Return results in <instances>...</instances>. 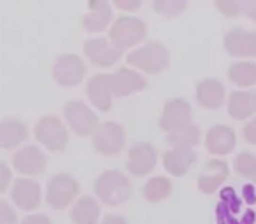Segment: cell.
Here are the masks:
<instances>
[{
  "instance_id": "1",
  "label": "cell",
  "mask_w": 256,
  "mask_h": 224,
  "mask_svg": "<svg viewBox=\"0 0 256 224\" xmlns=\"http://www.w3.org/2000/svg\"><path fill=\"white\" fill-rule=\"evenodd\" d=\"M95 193L98 200L106 205L116 207L126 202L132 195V184L126 175L118 170H107L95 181Z\"/></svg>"
},
{
  "instance_id": "2",
  "label": "cell",
  "mask_w": 256,
  "mask_h": 224,
  "mask_svg": "<svg viewBox=\"0 0 256 224\" xmlns=\"http://www.w3.org/2000/svg\"><path fill=\"white\" fill-rule=\"evenodd\" d=\"M128 65L148 74H162L168 67V51L160 42H148L126 56Z\"/></svg>"
},
{
  "instance_id": "3",
  "label": "cell",
  "mask_w": 256,
  "mask_h": 224,
  "mask_svg": "<svg viewBox=\"0 0 256 224\" xmlns=\"http://www.w3.org/2000/svg\"><path fill=\"white\" fill-rule=\"evenodd\" d=\"M146 37V23L134 16H120L109 30V39L112 46L120 51L134 47Z\"/></svg>"
},
{
  "instance_id": "4",
  "label": "cell",
  "mask_w": 256,
  "mask_h": 224,
  "mask_svg": "<svg viewBox=\"0 0 256 224\" xmlns=\"http://www.w3.org/2000/svg\"><path fill=\"white\" fill-rule=\"evenodd\" d=\"M65 114V121L70 126V130L76 133V135H93L98 128V118L96 114L90 109L88 105H84L79 100H72L65 105L64 109Z\"/></svg>"
},
{
  "instance_id": "5",
  "label": "cell",
  "mask_w": 256,
  "mask_h": 224,
  "mask_svg": "<svg viewBox=\"0 0 256 224\" xmlns=\"http://www.w3.org/2000/svg\"><path fill=\"white\" fill-rule=\"evenodd\" d=\"M36 139L48 151H64L68 144V133L65 125L54 116H44L36 125Z\"/></svg>"
},
{
  "instance_id": "6",
  "label": "cell",
  "mask_w": 256,
  "mask_h": 224,
  "mask_svg": "<svg viewBox=\"0 0 256 224\" xmlns=\"http://www.w3.org/2000/svg\"><path fill=\"white\" fill-rule=\"evenodd\" d=\"M79 193V182L68 174H58L48 184L46 200L53 209L62 210L76 200Z\"/></svg>"
},
{
  "instance_id": "7",
  "label": "cell",
  "mask_w": 256,
  "mask_h": 224,
  "mask_svg": "<svg viewBox=\"0 0 256 224\" xmlns=\"http://www.w3.org/2000/svg\"><path fill=\"white\" fill-rule=\"evenodd\" d=\"M86 75V65L78 54H62L53 65V79L62 88L78 86Z\"/></svg>"
},
{
  "instance_id": "8",
  "label": "cell",
  "mask_w": 256,
  "mask_h": 224,
  "mask_svg": "<svg viewBox=\"0 0 256 224\" xmlns=\"http://www.w3.org/2000/svg\"><path fill=\"white\" fill-rule=\"evenodd\" d=\"M124 146V130L112 121L102 123L93 133V147L104 156H112L121 153Z\"/></svg>"
},
{
  "instance_id": "9",
  "label": "cell",
  "mask_w": 256,
  "mask_h": 224,
  "mask_svg": "<svg viewBox=\"0 0 256 224\" xmlns=\"http://www.w3.org/2000/svg\"><path fill=\"white\" fill-rule=\"evenodd\" d=\"M190 125H192V107L186 100L174 98L165 103L160 118V128L164 132L172 133Z\"/></svg>"
},
{
  "instance_id": "10",
  "label": "cell",
  "mask_w": 256,
  "mask_h": 224,
  "mask_svg": "<svg viewBox=\"0 0 256 224\" xmlns=\"http://www.w3.org/2000/svg\"><path fill=\"white\" fill-rule=\"evenodd\" d=\"M156 149L151 144L140 142L130 147L128 151V160H126V170L130 174L142 177V175L150 174L154 167H156Z\"/></svg>"
},
{
  "instance_id": "11",
  "label": "cell",
  "mask_w": 256,
  "mask_h": 224,
  "mask_svg": "<svg viewBox=\"0 0 256 224\" xmlns=\"http://www.w3.org/2000/svg\"><path fill=\"white\" fill-rule=\"evenodd\" d=\"M123 51L116 49L112 42L104 37H96V39H88L84 42V54L93 65L96 67H110L121 58Z\"/></svg>"
},
{
  "instance_id": "12",
  "label": "cell",
  "mask_w": 256,
  "mask_h": 224,
  "mask_svg": "<svg viewBox=\"0 0 256 224\" xmlns=\"http://www.w3.org/2000/svg\"><path fill=\"white\" fill-rule=\"evenodd\" d=\"M224 49L232 56L251 58L256 56V32H248L244 28H234L223 39Z\"/></svg>"
},
{
  "instance_id": "13",
  "label": "cell",
  "mask_w": 256,
  "mask_h": 224,
  "mask_svg": "<svg viewBox=\"0 0 256 224\" xmlns=\"http://www.w3.org/2000/svg\"><path fill=\"white\" fill-rule=\"evenodd\" d=\"M237 144V135L226 125H216L207 132L206 135V147L214 156H224L234 151Z\"/></svg>"
},
{
  "instance_id": "14",
  "label": "cell",
  "mask_w": 256,
  "mask_h": 224,
  "mask_svg": "<svg viewBox=\"0 0 256 224\" xmlns=\"http://www.w3.org/2000/svg\"><path fill=\"white\" fill-rule=\"evenodd\" d=\"M12 163L16 170L23 175H40L46 170V156L36 146H26L20 149L12 158Z\"/></svg>"
},
{
  "instance_id": "15",
  "label": "cell",
  "mask_w": 256,
  "mask_h": 224,
  "mask_svg": "<svg viewBox=\"0 0 256 224\" xmlns=\"http://www.w3.org/2000/svg\"><path fill=\"white\" fill-rule=\"evenodd\" d=\"M88 98L98 110H109L112 105V81L109 74H96L88 82Z\"/></svg>"
},
{
  "instance_id": "16",
  "label": "cell",
  "mask_w": 256,
  "mask_h": 224,
  "mask_svg": "<svg viewBox=\"0 0 256 224\" xmlns=\"http://www.w3.org/2000/svg\"><path fill=\"white\" fill-rule=\"evenodd\" d=\"M112 81V91L116 96L132 95V93L142 91L146 88V79L139 74V72L132 70V68L121 67L110 75Z\"/></svg>"
},
{
  "instance_id": "17",
  "label": "cell",
  "mask_w": 256,
  "mask_h": 224,
  "mask_svg": "<svg viewBox=\"0 0 256 224\" xmlns=\"http://www.w3.org/2000/svg\"><path fill=\"white\" fill-rule=\"evenodd\" d=\"M11 196L22 210H34L40 203V186L30 179H18L12 184Z\"/></svg>"
},
{
  "instance_id": "18",
  "label": "cell",
  "mask_w": 256,
  "mask_h": 224,
  "mask_svg": "<svg viewBox=\"0 0 256 224\" xmlns=\"http://www.w3.org/2000/svg\"><path fill=\"white\" fill-rule=\"evenodd\" d=\"M110 18H112V11L107 2H96L92 0L88 4V14L81 19V25L86 32H102L109 26Z\"/></svg>"
},
{
  "instance_id": "19",
  "label": "cell",
  "mask_w": 256,
  "mask_h": 224,
  "mask_svg": "<svg viewBox=\"0 0 256 224\" xmlns=\"http://www.w3.org/2000/svg\"><path fill=\"white\" fill-rule=\"evenodd\" d=\"M196 156L192 149H182V147H172L170 151L164 154V167L174 177H182L195 163Z\"/></svg>"
},
{
  "instance_id": "20",
  "label": "cell",
  "mask_w": 256,
  "mask_h": 224,
  "mask_svg": "<svg viewBox=\"0 0 256 224\" xmlns=\"http://www.w3.org/2000/svg\"><path fill=\"white\" fill-rule=\"evenodd\" d=\"M228 179V167L221 160H210L206 165V172L198 179V189L206 195L214 193Z\"/></svg>"
},
{
  "instance_id": "21",
  "label": "cell",
  "mask_w": 256,
  "mask_h": 224,
  "mask_svg": "<svg viewBox=\"0 0 256 224\" xmlns=\"http://www.w3.org/2000/svg\"><path fill=\"white\" fill-rule=\"evenodd\" d=\"M196 102L206 109H218L224 103V86L216 79H204L196 86Z\"/></svg>"
},
{
  "instance_id": "22",
  "label": "cell",
  "mask_w": 256,
  "mask_h": 224,
  "mask_svg": "<svg viewBox=\"0 0 256 224\" xmlns=\"http://www.w3.org/2000/svg\"><path fill=\"white\" fill-rule=\"evenodd\" d=\"M256 112V93L254 91H234L228 98V114L234 119L251 118Z\"/></svg>"
},
{
  "instance_id": "23",
  "label": "cell",
  "mask_w": 256,
  "mask_h": 224,
  "mask_svg": "<svg viewBox=\"0 0 256 224\" xmlns=\"http://www.w3.org/2000/svg\"><path fill=\"white\" fill-rule=\"evenodd\" d=\"M28 137V130L23 123L16 119H6L0 123V147L2 149H14L22 146Z\"/></svg>"
},
{
  "instance_id": "24",
  "label": "cell",
  "mask_w": 256,
  "mask_h": 224,
  "mask_svg": "<svg viewBox=\"0 0 256 224\" xmlns=\"http://www.w3.org/2000/svg\"><path fill=\"white\" fill-rule=\"evenodd\" d=\"M100 212H102V209H100L98 202L95 198L82 196L74 205L70 217L74 224H98Z\"/></svg>"
},
{
  "instance_id": "25",
  "label": "cell",
  "mask_w": 256,
  "mask_h": 224,
  "mask_svg": "<svg viewBox=\"0 0 256 224\" xmlns=\"http://www.w3.org/2000/svg\"><path fill=\"white\" fill-rule=\"evenodd\" d=\"M228 77L237 86H254L256 84V63L252 61H235L228 70Z\"/></svg>"
},
{
  "instance_id": "26",
  "label": "cell",
  "mask_w": 256,
  "mask_h": 224,
  "mask_svg": "<svg viewBox=\"0 0 256 224\" xmlns=\"http://www.w3.org/2000/svg\"><path fill=\"white\" fill-rule=\"evenodd\" d=\"M167 142L172 147H182V149H192L193 146L200 142V128L196 125H190L186 128L176 130L167 133Z\"/></svg>"
},
{
  "instance_id": "27",
  "label": "cell",
  "mask_w": 256,
  "mask_h": 224,
  "mask_svg": "<svg viewBox=\"0 0 256 224\" xmlns=\"http://www.w3.org/2000/svg\"><path fill=\"white\" fill-rule=\"evenodd\" d=\"M172 193V182L167 177H153L144 186V198L151 203L165 200Z\"/></svg>"
},
{
  "instance_id": "28",
  "label": "cell",
  "mask_w": 256,
  "mask_h": 224,
  "mask_svg": "<svg viewBox=\"0 0 256 224\" xmlns=\"http://www.w3.org/2000/svg\"><path fill=\"white\" fill-rule=\"evenodd\" d=\"M234 170L244 179H256V156L251 153H240L234 160Z\"/></svg>"
},
{
  "instance_id": "29",
  "label": "cell",
  "mask_w": 256,
  "mask_h": 224,
  "mask_svg": "<svg viewBox=\"0 0 256 224\" xmlns=\"http://www.w3.org/2000/svg\"><path fill=\"white\" fill-rule=\"evenodd\" d=\"M184 7H186V4L181 2V0H172V2L160 0V2L154 4V9H156L162 16H165V18H176Z\"/></svg>"
},
{
  "instance_id": "30",
  "label": "cell",
  "mask_w": 256,
  "mask_h": 224,
  "mask_svg": "<svg viewBox=\"0 0 256 224\" xmlns=\"http://www.w3.org/2000/svg\"><path fill=\"white\" fill-rule=\"evenodd\" d=\"M216 7L226 18H235V16H238L244 11V5L240 2H235V0H218Z\"/></svg>"
},
{
  "instance_id": "31",
  "label": "cell",
  "mask_w": 256,
  "mask_h": 224,
  "mask_svg": "<svg viewBox=\"0 0 256 224\" xmlns=\"http://www.w3.org/2000/svg\"><path fill=\"white\" fill-rule=\"evenodd\" d=\"M0 224H16V214L6 202H0Z\"/></svg>"
},
{
  "instance_id": "32",
  "label": "cell",
  "mask_w": 256,
  "mask_h": 224,
  "mask_svg": "<svg viewBox=\"0 0 256 224\" xmlns=\"http://www.w3.org/2000/svg\"><path fill=\"white\" fill-rule=\"evenodd\" d=\"M242 135H244L246 142L256 146V118H252L249 123H246V126L242 128Z\"/></svg>"
},
{
  "instance_id": "33",
  "label": "cell",
  "mask_w": 256,
  "mask_h": 224,
  "mask_svg": "<svg viewBox=\"0 0 256 224\" xmlns=\"http://www.w3.org/2000/svg\"><path fill=\"white\" fill-rule=\"evenodd\" d=\"M11 170L8 168L6 163H0V193H6L8 191V186L11 184Z\"/></svg>"
},
{
  "instance_id": "34",
  "label": "cell",
  "mask_w": 256,
  "mask_h": 224,
  "mask_svg": "<svg viewBox=\"0 0 256 224\" xmlns=\"http://www.w3.org/2000/svg\"><path fill=\"white\" fill-rule=\"evenodd\" d=\"M22 224H51V221L46 216H40V214H34V216H26L22 221Z\"/></svg>"
},
{
  "instance_id": "35",
  "label": "cell",
  "mask_w": 256,
  "mask_h": 224,
  "mask_svg": "<svg viewBox=\"0 0 256 224\" xmlns=\"http://www.w3.org/2000/svg\"><path fill=\"white\" fill-rule=\"evenodd\" d=\"M116 7L118 9H126V11H136L140 7L139 0H116Z\"/></svg>"
},
{
  "instance_id": "36",
  "label": "cell",
  "mask_w": 256,
  "mask_h": 224,
  "mask_svg": "<svg viewBox=\"0 0 256 224\" xmlns=\"http://www.w3.org/2000/svg\"><path fill=\"white\" fill-rule=\"evenodd\" d=\"M102 224H128L126 221L123 219V217H120V216H106L104 217V221H102Z\"/></svg>"
},
{
  "instance_id": "37",
  "label": "cell",
  "mask_w": 256,
  "mask_h": 224,
  "mask_svg": "<svg viewBox=\"0 0 256 224\" xmlns=\"http://www.w3.org/2000/svg\"><path fill=\"white\" fill-rule=\"evenodd\" d=\"M246 14L251 21L256 23V2H251V4L246 5Z\"/></svg>"
},
{
  "instance_id": "38",
  "label": "cell",
  "mask_w": 256,
  "mask_h": 224,
  "mask_svg": "<svg viewBox=\"0 0 256 224\" xmlns=\"http://www.w3.org/2000/svg\"><path fill=\"white\" fill-rule=\"evenodd\" d=\"M254 182H256V179H254Z\"/></svg>"
}]
</instances>
